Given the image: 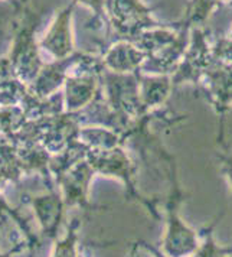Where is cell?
Listing matches in <instances>:
<instances>
[{
  "label": "cell",
  "instance_id": "d6a6232c",
  "mask_svg": "<svg viewBox=\"0 0 232 257\" xmlns=\"http://www.w3.org/2000/svg\"><path fill=\"white\" fill-rule=\"evenodd\" d=\"M80 257H84V256H82V254H80Z\"/></svg>",
  "mask_w": 232,
  "mask_h": 257
},
{
  "label": "cell",
  "instance_id": "d6986e66",
  "mask_svg": "<svg viewBox=\"0 0 232 257\" xmlns=\"http://www.w3.org/2000/svg\"><path fill=\"white\" fill-rule=\"evenodd\" d=\"M24 175V171L18 161L16 146L13 142L0 135V176L5 181L18 182Z\"/></svg>",
  "mask_w": 232,
  "mask_h": 257
},
{
  "label": "cell",
  "instance_id": "e0dca14e",
  "mask_svg": "<svg viewBox=\"0 0 232 257\" xmlns=\"http://www.w3.org/2000/svg\"><path fill=\"white\" fill-rule=\"evenodd\" d=\"M88 151H90V148L85 143H82L80 139H75V141L71 142L62 152L58 153V155H52L48 169H49L51 176L55 178V182L64 174H67L74 165L78 164L82 159H85Z\"/></svg>",
  "mask_w": 232,
  "mask_h": 257
},
{
  "label": "cell",
  "instance_id": "d4e9b609",
  "mask_svg": "<svg viewBox=\"0 0 232 257\" xmlns=\"http://www.w3.org/2000/svg\"><path fill=\"white\" fill-rule=\"evenodd\" d=\"M212 57L216 62L232 65V38H220L210 48Z\"/></svg>",
  "mask_w": 232,
  "mask_h": 257
},
{
  "label": "cell",
  "instance_id": "83f0119b",
  "mask_svg": "<svg viewBox=\"0 0 232 257\" xmlns=\"http://www.w3.org/2000/svg\"><path fill=\"white\" fill-rule=\"evenodd\" d=\"M139 243L140 247H143V248H146L149 253H150L151 256L153 257H167L163 251H160V250H157L154 245H150L149 243H146V241H137Z\"/></svg>",
  "mask_w": 232,
  "mask_h": 257
},
{
  "label": "cell",
  "instance_id": "4fadbf2b",
  "mask_svg": "<svg viewBox=\"0 0 232 257\" xmlns=\"http://www.w3.org/2000/svg\"><path fill=\"white\" fill-rule=\"evenodd\" d=\"M100 93V75L97 74H70L64 84L65 111L74 113L93 103Z\"/></svg>",
  "mask_w": 232,
  "mask_h": 257
},
{
  "label": "cell",
  "instance_id": "8fae6325",
  "mask_svg": "<svg viewBox=\"0 0 232 257\" xmlns=\"http://www.w3.org/2000/svg\"><path fill=\"white\" fill-rule=\"evenodd\" d=\"M31 204L35 211L36 220L41 225L42 237L48 240H55L58 237L67 208L61 192L52 187L47 194L34 197Z\"/></svg>",
  "mask_w": 232,
  "mask_h": 257
},
{
  "label": "cell",
  "instance_id": "ba28073f",
  "mask_svg": "<svg viewBox=\"0 0 232 257\" xmlns=\"http://www.w3.org/2000/svg\"><path fill=\"white\" fill-rule=\"evenodd\" d=\"M74 8L75 2L71 0L64 9L55 15L45 36L39 41V48L48 52L54 59L67 58L75 52L72 36Z\"/></svg>",
  "mask_w": 232,
  "mask_h": 257
},
{
  "label": "cell",
  "instance_id": "7c38bea8",
  "mask_svg": "<svg viewBox=\"0 0 232 257\" xmlns=\"http://www.w3.org/2000/svg\"><path fill=\"white\" fill-rule=\"evenodd\" d=\"M187 39H189V29L180 28L176 41L170 45L150 54L143 62L140 72L149 75H173L185 55L186 48L189 45Z\"/></svg>",
  "mask_w": 232,
  "mask_h": 257
},
{
  "label": "cell",
  "instance_id": "f546056e",
  "mask_svg": "<svg viewBox=\"0 0 232 257\" xmlns=\"http://www.w3.org/2000/svg\"><path fill=\"white\" fill-rule=\"evenodd\" d=\"M6 2H11V3L13 5V3H15V2H18V0H6Z\"/></svg>",
  "mask_w": 232,
  "mask_h": 257
},
{
  "label": "cell",
  "instance_id": "6da1fadb",
  "mask_svg": "<svg viewBox=\"0 0 232 257\" xmlns=\"http://www.w3.org/2000/svg\"><path fill=\"white\" fill-rule=\"evenodd\" d=\"M13 5L16 9V21L12 48L8 59L13 77L26 85H31L45 65L41 58L39 41L36 38L41 25V15L36 13L25 0H18Z\"/></svg>",
  "mask_w": 232,
  "mask_h": 257
},
{
  "label": "cell",
  "instance_id": "ffe728a7",
  "mask_svg": "<svg viewBox=\"0 0 232 257\" xmlns=\"http://www.w3.org/2000/svg\"><path fill=\"white\" fill-rule=\"evenodd\" d=\"M223 211L218 214L215 217V220L210 222L209 225H206L202 231H200V235L203 237V241L202 244H199V247L196 248V251L192 254L190 257H229L232 256V245L229 247H220V245L216 244L215 241V235H213V231H215V227L218 225L219 220L223 217Z\"/></svg>",
  "mask_w": 232,
  "mask_h": 257
},
{
  "label": "cell",
  "instance_id": "603a6c76",
  "mask_svg": "<svg viewBox=\"0 0 232 257\" xmlns=\"http://www.w3.org/2000/svg\"><path fill=\"white\" fill-rule=\"evenodd\" d=\"M223 2H231V0H193L186 12L185 21L180 28L189 29L190 26L196 28L199 24H203L209 13L212 12V9L219 6Z\"/></svg>",
  "mask_w": 232,
  "mask_h": 257
},
{
  "label": "cell",
  "instance_id": "2e32d148",
  "mask_svg": "<svg viewBox=\"0 0 232 257\" xmlns=\"http://www.w3.org/2000/svg\"><path fill=\"white\" fill-rule=\"evenodd\" d=\"M16 146V153H18V161L25 174H34L38 172L42 176L48 178L49 184L52 176L49 174V161H51V153L47 149L38 143V142H19L13 143Z\"/></svg>",
  "mask_w": 232,
  "mask_h": 257
},
{
  "label": "cell",
  "instance_id": "7402d4cb",
  "mask_svg": "<svg viewBox=\"0 0 232 257\" xmlns=\"http://www.w3.org/2000/svg\"><path fill=\"white\" fill-rule=\"evenodd\" d=\"M28 91V85L13 75L0 80V105H21Z\"/></svg>",
  "mask_w": 232,
  "mask_h": 257
},
{
  "label": "cell",
  "instance_id": "1f68e13d",
  "mask_svg": "<svg viewBox=\"0 0 232 257\" xmlns=\"http://www.w3.org/2000/svg\"><path fill=\"white\" fill-rule=\"evenodd\" d=\"M229 38H232V31H231V36H229Z\"/></svg>",
  "mask_w": 232,
  "mask_h": 257
},
{
  "label": "cell",
  "instance_id": "8992f818",
  "mask_svg": "<svg viewBox=\"0 0 232 257\" xmlns=\"http://www.w3.org/2000/svg\"><path fill=\"white\" fill-rule=\"evenodd\" d=\"M213 57L210 52V47L206 42V35L200 28H193L190 34V42L186 48L185 55L180 61L177 70L172 75L173 90L176 87L190 82L199 85L202 78L205 77L209 67L213 64Z\"/></svg>",
  "mask_w": 232,
  "mask_h": 257
},
{
  "label": "cell",
  "instance_id": "ac0fdd59",
  "mask_svg": "<svg viewBox=\"0 0 232 257\" xmlns=\"http://www.w3.org/2000/svg\"><path fill=\"white\" fill-rule=\"evenodd\" d=\"M78 139L90 149H111L121 145V135L103 126H84L78 132Z\"/></svg>",
  "mask_w": 232,
  "mask_h": 257
},
{
  "label": "cell",
  "instance_id": "9c48e42d",
  "mask_svg": "<svg viewBox=\"0 0 232 257\" xmlns=\"http://www.w3.org/2000/svg\"><path fill=\"white\" fill-rule=\"evenodd\" d=\"M94 175L95 172L93 168L85 159H82L57 181V184L59 185V192L62 195L67 208L80 207L81 210H94L88 199L90 184Z\"/></svg>",
  "mask_w": 232,
  "mask_h": 257
},
{
  "label": "cell",
  "instance_id": "f1b7e54d",
  "mask_svg": "<svg viewBox=\"0 0 232 257\" xmlns=\"http://www.w3.org/2000/svg\"><path fill=\"white\" fill-rule=\"evenodd\" d=\"M139 248H140L139 243H136V244H133V248H131V253H130V257H140V254H139Z\"/></svg>",
  "mask_w": 232,
  "mask_h": 257
},
{
  "label": "cell",
  "instance_id": "30bf717a",
  "mask_svg": "<svg viewBox=\"0 0 232 257\" xmlns=\"http://www.w3.org/2000/svg\"><path fill=\"white\" fill-rule=\"evenodd\" d=\"M82 52L75 51L72 55L62 59H54L52 62L45 64L42 70L39 71L35 81L29 87L31 93L39 98H48L54 94H57L64 87L65 80L70 75L71 68L80 61Z\"/></svg>",
  "mask_w": 232,
  "mask_h": 257
},
{
  "label": "cell",
  "instance_id": "44dd1931",
  "mask_svg": "<svg viewBox=\"0 0 232 257\" xmlns=\"http://www.w3.org/2000/svg\"><path fill=\"white\" fill-rule=\"evenodd\" d=\"M28 123L22 105H0V135L13 138Z\"/></svg>",
  "mask_w": 232,
  "mask_h": 257
},
{
  "label": "cell",
  "instance_id": "4dcf8cb0",
  "mask_svg": "<svg viewBox=\"0 0 232 257\" xmlns=\"http://www.w3.org/2000/svg\"><path fill=\"white\" fill-rule=\"evenodd\" d=\"M3 256H5V254H0V257H3Z\"/></svg>",
  "mask_w": 232,
  "mask_h": 257
},
{
  "label": "cell",
  "instance_id": "52a82bcc",
  "mask_svg": "<svg viewBox=\"0 0 232 257\" xmlns=\"http://www.w3.org/2000/svg\"><path fill=\"white\" fill-rule=\"evenodd\" d=\"M200 91L206 97L220 120L218 142H223V118L232 105V65L213 61L205 77L199 84Z\"/></svg>",
  "mask_w": 232,
  "mask_h": 257
},
{
  "label": "cell",
  "instance_id": "836d02e7",
  "mask_svg": "<svg viewBox=\"0 0 232 257\" xmlns=\"http://www.w3.org/2000/svg\"><path fill=\"white\" fill-rule=\"evenodd\" d=\"M229 257H232V256H229Z\"/></svg>",
  "mask_w": 232,
  "mask_h": 257
},
{
  "label": "cell",
  "instance_id": "5b68a950",
  "mask_svg": "<svg viewBox=\"0 0 232 257\" xmlns=\"http://www.w3.org/2000/svg\"><path fill=\"white\" fill-rule=\"evenodd\" d=\"M151 11L140 0H105V15L118 39L134 42L141 32L157 28Z\"/></svg>",
  "mask_w": 232,
  "mask_h": 257
},
{
  "label": "cell",
  "instance_id": "277c9868",
  "mask_svg": "<svg viewBox=\"0 0 232 257\" xmlns=\"http://www.w3.org/2000/svg\"><path fill=\"white\" fill-rule=\"evenodd\" d=\"M139 71L118 74L104 68L100 74L101 93L107 104L130 124L147 114L140 100Z\"/></svg>",
  "mask_w": 232,
  "mask_h": 257
},
{
  "label": "cell",
  "instance_id": "cb8c5ba5",
  "mask_svg": "<svg viewBox=\"0 0 232 257\" xmlns=\"http://www.w3.org/2000/svg\"><path fill=\"white\" fill-rule=\"evenodd\" d=\"M80 220L75 218L68 224L67 234L62 240H58L55 243V248L52 257H80L78 250H77V243H78V227H80Z\"/></svg>",
  "mask_w": 232,
  "mask_h": 257
},
{
  "label": "cell",
  "instance_id": "7a4b0ae2",
  "mask_svg": "<svg viewBox=\"0 0 232 257\" xmlns=\"http://www.w3.org/2000/svg\"><path fill=\"white\" fill-rule=\"evenodd\" d=\"M159 155L169 168L167 176L170 179V192L164 202L166 233L163 237V253L167 257H190L199 247V235L182 220L179 212L186 195L179 184L176 159L163 146Z\"/></svg>",
  "mask_w": 232,
  "mask_h": 257
},
{
  "label": "cell",
  "instance_id": "3957f363",
  "mask_svg": "<svg viewBox=\"0 0 232 257\" xmlns=\"http://www.w3.org/2000/svg\"><path fill=\"white\" fill-rule=\"evenodd\" d=\"M85 161L93 168L95 175L120 179L126 187L127 198L136 199L137 202L143 204L156 220H160L157 201L147 199L137 191L136 188L137 166L131 161V158L128 156V153L123 146H116L111 149H90L85 156Z\"/></svg>",
  "mask_w": 232,
  "mask_h": 257
},
{
  "label": "cell",
  "instance_id": "5bb4252c",
  "mask_svg": "<svg viewBox=\"0 0 232 257\" xmlns=\"http://www.w3.org/2000/svg\"><path fill=\"white\" fill-rule=\"evenodd\" d=\"M147 57L149 55L139 49L134 44L123 39H118L116 44L107 48L104 55H101L105 68L118 74L139 71Z\"/></svg>",
  "mask_w": 232,
  "mask_h": 257
},
{
  "label": "cell",
  "instance_id": "484cf974",
  "mask_svg": "<svg viewBox=\"0 0 232 257\" xmlns=\"http://www.w3.org/2000/svg\"><path fill=\"white\" fill-rule=\"evenodd\" d=\"M77 3H81L84 6H87L88 9H91L94 13V29H100L103 25L108 24L107 21V15H105V0H72Z\"/></svg>",
  "mask_w": 232,
  "mask_h": 257
},
{
  "label": "cell",
  "instance_id": "9a60e30c",
  "mask_svg": "<svg viewBox=\"0 0 232 257\" xmlns=\"http://www.w3.org/2000/svg\"><path fill=\"white\" fill-rule=\"evenodd\" d=\"M140 100L144 113L162 108L173 91L172 75H149L139 71Z\"/></svg>",
  "mask_w": 232,
  "mask_h": 257
},
{
  "label": "cell",
  "instance_id": "4316f807",
  "mask_svg": "<svg viewBox=\"0 0 232 257\" xmlns=\"http://www.w3.org/2000/svg\"><path fill=\"white\" fill-rule=\"evenodd\" d=\"M218 158L222 164V174L226 176L232 189V153H220Z\"/></svg>",
  "mask_w": 232,
  "mask_h": 257
}]
</instances>
